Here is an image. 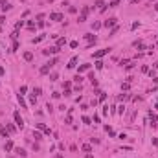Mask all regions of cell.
<instances>
[{"label": "cell", "instance_id": "cell-11", "mask_svg": "<svg viewBox=\"0 0 158 158\" xmlns=\"http://www.w3.org/2000/svg\"><path fill=\"white\" fill-rule=\"evenodd\" d=\"M15 153H17L18 156H22V158H26V156H28V153H26L24 149H20V147H18V149H15Z\"/></svg>", "mask_w": 158, "mask_h": 158}, {"label": "cell", "instance_id": "cell-12", "mask_svg": "<svg viewBox=\"0 0 158 158\" xmlns=\"http://www.w3.org/2000/svg\"><path fill=\"white\" fill-rule=\"evenodd\" d=\"M134 48H140V50H145V44H143V42H141V41H136V42H134Z\"/></svg>", "mask_w": 158, "mask_h": 158}, {"label": "cell", "instance_id": "cell-27", "mask_svg": "<svg viewBox=\"0 0 158 158\" xmlns=\"http://www.w3.org/2000/svg\"><path fill=\"white\" fill-rule=\"evenodd\" d=\"M107 99V94H105V92H99V101H105Z\"/></svg>", "mask_w": 158, "mask_h": 158}, {"label": "cell", "instance_id": "cell-14", "mask_svg": "<svg viewBox=\"0 0 158 158\" xmlns=\"http://www.w3.org/2000/svg\"><path fill=\"white\" fill-rule=\"evenodd\" d=\"M17 99H18V103H20V107H22V108H26V107H28V105H26V101H24V97H22L20 94L17 96Z\"/></svg>", "mask_w": 158, "mask_h": 158}, {"label": "cell", "instance_id": "cell-13", "mask_svg": "<svg viewBox=\"0 0 158 158\" xmlns=\"http://www.w3.org/2000/svg\"><path fill=\"white\" fill-rule=\"evenodd\" d=\"M75 64H77V57H72L68 62V68H75Z\"/></svg>", "mask_w": 158, "mask_h": 158}, {"label": "cell", "instance_id": "cell-17", "mask_svg": "<svg viewBox=\"0 0 158 158\" xmlns=\"http://www.w3.org/2000/svg\"><path fill=\"white\" fill-rule=\"evenodd\" d=\"M6 129H8V131H9V132H11V134L15 132V131H17V129H15V127H13L11 123H6Z\"/></svg>", "mask_w": 158, "mask_h": 158}, {"label": "cell", "instance_id": "cell-22", "mask_svg": "<svg viewBox=\"0 0 158 158\" xmlns=\"http://www.w3.org/2000/svg\"><path fill=\"white\" fill-rule=\"evenodd\" d=\"M4 149H6V151H11V149H13V143H11V141H8V143L4 145Z\"/></svg>", "mask_w": 158, "mask_h": 158}, {"label": "cell", "instance_id": "cell-1", "mask_svg": "<svg viewBox=\"0 0 158 158\" xmlns=\"http://www.w3.org/2000/svg\"><path fill=\"white\" fill-rule=\"evenodd\" d=\"M13 118H15V123H17V127H18V129H22V127H24V120H22L20 112H13Z\"/></svg>", "mask_w": 158, "mask_h": 158}, {"label": "cell", "instance_id": "cell-15", "mask_svg": "<svg viewBox=\"0 0 158 158\" xmlns=\"http://www.w3.org/2000/svg\"><path fill=\"white\" fill-rule=\"evenodd\" d=\"M11 9V4H8V2H2V11H9Z\"/></svg>", "mask_w": 158, "mask_h": 158}, {"label": "cell", "instance_id": "cell-2", "mask_svg": "<svg viewBox=\"0 0 158 158\" xmlns=\"http://www.w3.org/2000/svg\"><path fill=\"white\" fill-rule=\"evenodd\" d=\"M50 70H52V64H50V62H46L44 66H41L39 74H41V75H46V74H50Z\"/></svg>", "mask_w": 158, "mask_h": 158}, {"label": "cell", "instance_id": "cell-8", "mask_svg": "<svg viewBox=\"0 0 158 158\" xmlns=\"http://www.w3.org/2000/svg\"><path fill=\"white\" fill-rule=\"evenodd\" d=\"M50 18L52 20H62V15L61 13H50Z\"/></svg>", "mask_w": 158, "mask_h": 158}, {"label": "cell", "instance_id": "cell-28", "mask_svg": "<svg viewBox=\"0 0 158 158\" xmlns=\"http://www.w3.org/2000/svg\"><path fill=\"white\" fill-rule=\"evenodd\" d=\"M90 118H88V116H83V123H87V125H90Z\"/></svg>", "mask_w": 158, "mask_h": 158}, {"label": "cell", "instance_id": "cell-3", "mask_svg": "<svg viewBox=\"0 0 158 158\" xmlns=\"http://www.w3.org/2000/svg\"><path fill=\"white\" fill-rule=\"evenodd\" d=\"M108 52H110V48H103V50H97L96 53H94V57H96V59H101L103 55H107Z\"/></svg>", "mask_w": 158, "mask_h": 158}, {"label": "cell", "instance_id": "cell-30", "mask_svg": "<svg viewBox=\"0 0 158 158\" xmlns=\"http://www.w3.org/2000/svg\"><path fill=\"white\" fill-rule=\"evenodd\" d=\"M77 20H79V22H85V20H87V15H83V13H81V15H79V18H77Z\"/></svg>", "mask_w": 158, "mask_h": 158}, {"label": "cell", "instance_id": "cell-25", "mask_svg": "<svg viewBox=\"0 0 158 158\" xmlns=\"http://www.w3.org/2000/svg\"><path fill=\"white\" fill-rule=\"evenodd\" d=\"M96 68H97V70H101V68H103V62H101L99 59H97V61H96Z\"/></svg>", "mask_w": 158, "mask_h": 158}, {"label": "cell", "instance_id": "cell-31", "mask_svg": "<svg viewBox=\"0 0 158 158\" xmlns=\"http://www.w3.org/2000/svg\"><path fill=\"white\" fill-rule=\"evenodd\" d=\"M134 66H136V64H134V62H129V64H127V66H125V70H132Z\"/></svg>", "mask_w": 158, "mask_h": 158}, {"label": "cell", "instance_id": "cell-41", "mask_svg": "<svg viewBox=\"0 0 158 158\" xmlns=\"http://www.w3.org/2000/svg\"><path fill=\"white\" fill-rule=\"evenodd\" d=\"M57 158H61V156H57Z\"/></svg>", "mask_w": 158, "mask_h": 158}, {"label": "cell", "instance_id": "cell-39", "mask_svg": "<svg viewBox=\"0 0 158 158\" xmlns=\"http://www.w3.org/2000/svg\"><path fill=\"white\" fill-rule=\"evenodd\" d=\"M154 108H156V110H158V103H156V105H154Z\"/></svg>", "mask_w": 158, "mask_h": 158}, {"label": "cell", "instance_id": "cell-21", "mask_svg": "<svg viewBox=\"0 0 158 158\" xmlns=\"http://www.w3.org/2000/svg\"><path fill=\"white\" fill-rule=\"evenodd\" d=\"M101 26H103V24H101V22H94V24H92V29H99Z\"/></svg>", "mask_w": 158, "mask_h": 158}, {"label": "cell", "instance_id": "cell-19", "mask_svg": "<svg viewBox=\"0 0 158 158\" xmlns=\"http://www.w3.org/2000/svg\"><path fill=\"white\" fill-rule=\"evenodd\" d=\"M96 6H97L99 9H103V8H105V2H103V0H96Z\"/></svg>", "mask_w": 158, "mask_h": 158}, {"label": "cell", "instance_id": "cell-40", "mask_svg": "<svg viewBox=\"0 0 158 158\" xmlns=\"http://www.w3.org/2000/svg\"><path fill=\"white\" fill-rule=\"evenodd\" d=\"M151 2H153V0H151ZM154 2H156V0H154Z\"/></svg>", "mask_w": 158, "mask_h": 158}, {"label": "cell", "instance_id": "cell-24", "mask_svg": "<svg viewBox=\"0 0 158 158\" xmlns=\"http://www.w3.org/2000/svg\"><path fill=\"white\" fill-rule=\"evenodd\" d=\"M22 26H24V20H18V22H17V24H15V29H20V28H22Z\"/></svg>", "mask_w": 158, "mask_h": 158}, {"label": "cell", "instance_id": "cell-34", "mask_svg": "<svg viewBox=\"0 0 158 158\" xmlns=\"http://www.w3.org/2000/svg\"><path fill=\"white\" fill-rule=\"evenodd\" d=\"M17 37H18V31L15 29V31H13V35H11V39H13V41H17Z\"/></svg>", "mask_w": 158, "mask_h": 158}, {"label": "cell", "instance_id": "cell-35", "mask_svg": "<svg viewBox=\"0 0 158 158\" xmlns=\"http://www.w3.org/2000/svg\"><path fill=\"white\" fill-rule=\"evenodd\" d=\"M116 31H118V26H114V28L110 29V35H116Z\"/></svg>", "mask_w": 158, "mask_h": 158}, {"label": "cell", "instance_id": "cell-26", "mask_svg": "<svg viewBox=\"0 0 158 158\" xmlns=\"http://www.w3.org/2000/svg\"><path fill=\"white\" fill-rule=\"evenodd\" d=\"M41 92H42V90H41L39 87H37V88H33V96H41Z\"/></svg>", "mask_w": 158, "mask_h": 158}, {"label": "cell", "instance_id": "cell-33", "mask_svg": "<svg viewBox=\"0 0 158 158\" xmlns=\"http://www.w3.org/2000/svg\"><path fill=\"white\" fill-rule=\"evenodd\" d=\"M28 92V87H20V90H18V94H26Z\"/></svg>", "mask_w": 158, "mask_h": 158}, {"label": "cell", "instance_id": "cell-23", "mask_svg": "<svg viewBox=\"0 0 158 158\" xmlns=\"http://www.w3.org/2000/svg\"><path fill=\"white\" fill-rule=\"evenodd\" d=\"M83 151H85V153H90V151H92V147L88 145V143H85V145H83Z\"/></svg>", "mask_w": 158, "mask_h": 158}, {"label": "cell", "instance_id": "cell-20", "mask_svg": "<svg viewBox=\"0 0 158 158\" xmlns=\"http://www.w3.org/2000/svg\"><path fill=\"white\" fill-rule=\"evenodd\" d=\"M33 138H35V140H42V134L37 132V131H33Z\"/></svg>", "mask_w": 158, "mask_h": 158}, {"label": "cell", "instance_id": "cell-10", "mask_svg": "<svg viewBox=\"0 0 158 158\" xmlns=\"http://www.w3.org/2000/svg\"><path fill=\"white\" fill-rule=\"evenodd\" d=\"M59 48L57 46H53V48H48V50H44V55H50V53H57Z\"/></svg>", "mask_w": 158, "mask_h": 158}, {"label": "cell", "instance_id": "cell-32", "mask_svg": "<svg viewBox=\"0 0 158 158\" xmlns=\"http://www.w3.org/2000/svg\"><path fill=\"white\" fill-rule=\"evenodd\" d=\"M57 77H59V75H57V74H55V72H53V74L50 75V81H57Z\"/></svg>", "mask_w": 158, "mask_h": 158}, {"label": "cell", "instance_id": "cell-36", "mask_svg": "<svg viewBox=\"0 0 158 158\" xmlns=\"http://www.w3.org/2000/svg\"><path fill=\"white\" fill-rule=\"evenodd\" d=\"M4 22H6V17H0V26L4 24Z\"/></svg>", "mask_w": 158, "mask_h": 158}, {"label": "cell", "instance_id": "cell-7", "mask_svg": "<svg viewBox=\"0 0 158 158\" xmlns=\"http://www.w3.org/2000/svg\"><path fill=\"white\" fill-rule=\"evenodd\" d=\"M85 39H87V41L90 42V44H92V42H96V41H97V37H96V35H92V33H87V35H85Z\"/></svg>", "mask_w": 158, "mask_h": 158}, {"label": "cell", "instance_id": "cell-4", "mask_svg": "<svg viewBox=\"0 0 158 158\" xmlns=\"http://www.w3.org/2000/svg\"><path fill=\"white\" fill-rule=\"evenodd\" d=\"M116 24H118V18H108V20H105V22H103L105 28H114Z\"/></svg>", "mask_w": 158, "mask_h": 158}, {"label": "cell", "instance_id": "cell-18", "mask_svg": "<svg viewBox=\"0 0 158 158\" xmlns=\"http://www.w3.org/2000/svg\"><path fill=\"white\" fill-rule=\"evenodd\" d=\"M66 44V39H59L57 41V48H61V46H64Z\"/></svg>", "mask_w": 158, "mask_h": 158}, {"label": "cell", "instance_id": "cell-37", "mask_svg": "<svg viewBox=\"0 0 158 158\" xmlns=\"http://www.w3.org/2000/svg\"><path fill=\"white\" fill-rule=\"evenodd\" d=\"M2 74H4V68H2V66H0V75H2Z\"/></svg>", "mask_w": 158, "mask_h": 158}, {"label": "cell", "instance_id": "cell-9", "mask_svg": "<svg viewBox=\"0 0 158 158\" xmlns=\"http://www.w3.org/2000/svg\"><path fill=\"white\" fill-rule=\"evenodd\" d=\"M0 134H2V136H4V138H9V131L6 129L4 125H0Z\"/></svg>", "mask_w": 158, "mask_h": 158}, {"label": "cell", "instance_id": "cell-16", "mask_svg": "<svg viewBox=\"0 0 158 158\" xmlns=\"http://www.w3.org/2000/svg\"><path fill=\"white\" fill-rule=\"evenodd\" d=\"M88 68H90V64H81V66H79V74H81V72H87Z\"/></svg>", "mask_w": 158, "mask_h": 158}, {"label": "cell", "instance_id": "cell-29", "mask_svg": "<svg viewBox=\"0 0 158 158\" xmlns=\"http://www.w3.org/2000/svg\"><path fill=\"white\" fill-rule=\"evenodd\" d=\"M118 4H120V2H118V0H112V2H110V4H108V8H116Z\"/></svg>", "mask_w": 158, "mask_h": 158}, {"label": "cell", "instance_id": "cell-6", "mask_svg": "<svg viewBox=\"0 0 158 158\" xmlns=\"http://www.w3.org/2000/svg\"><path fill=\"white\" fill-rule=\"evenodd\" d=\"M37 129H41V131H42V132H46V134H52V131H50V129H48V127H46V125H44V123H37Z\"/></svg>", "mask_w": 158, "mask_h": 158}, {"label": "cell", "instance_id": "cell-5", "mask_svg": "<svg viewBox=\"0 0 158 158\" xmlns=\"http://www.w3.org/2000/svg\"><path fill=\"white\" fill-rule=\"evenodd\" d=\"M22 57H24V61H28V62L33 61V53H31V52H24V53H22Z\"/></svg>", "mask_w": 158, "mask_h": 158}, {"label": "cell", "instance_id": "cell-38", "mask_svg": "<svg viewBox=\"0 0 158 158\" xmlns=\"http://www.w3.org/2000/svg\"><path fill=\"white\" fill-rule=\"evenodd\" d=\"M87 158H94V156H92V154H90V153H88V154H87Z\"/></svg>", "mask_w": 158, "mask_h": 158}]
</instances>
